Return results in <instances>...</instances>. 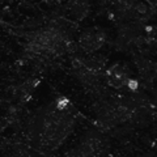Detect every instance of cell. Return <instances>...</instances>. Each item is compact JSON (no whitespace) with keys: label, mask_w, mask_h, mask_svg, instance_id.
I'll return each instance as SVG.
<instances>
[{"label":"cell","mask_w":157,"mask_h":157,"mask_svg":"<svg viewBox=\"0 0 157 157\" xmlns=\"http://www.w3.org/2000/svg\"><path fill=\"white\" fill-rule=\"evenodd\" d=\"M82 45H85L86 48H90V50H96L98 48L102 42H104V37L101 34H97V33H92L90 36L89 34H85V37L82 36V39H81Z\"/></svg>","instance_id":"cell-1"},{"label":"cell","mask_w":157,"mask_h":157,"mask_svg":"<svg viewBox=\"0 0 157 157\" xmlns=\"http://www.w3.org/2000/svg\"><path fill=\"white\" fill-rule=\"evenodd\" d=\"M67 105H68V100H67V98H60V100L58 101V109L59 110H63Z\"/></svg>","instance_id":"cell-2"}]
</instances>
